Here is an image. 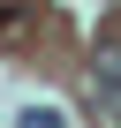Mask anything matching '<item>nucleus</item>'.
Instances as JSON below:
<instances>
[{
	"instance_id": "f257e3e1",
	"label": "nucleus",
	"mask_w": 121,
	"mask_h": 128,
	"mask_svg": "<svg viewBox=\"0 0 121 128\" xmlns=\"http://www.w3.org/2000/svg\"><path fill=\"white\" fill-rule=\"evenodd\" d=\"M91 98L106 113H121V38H98V68H91Z\"/></svg>"
},
{
	"instance_id": "f03ea898",
	"label": "nucleus",
	"mask_w": 121,
	"mask_h": 128,
	"mask_svg": "<svg viewBox=\"0 0 121 128\" xmlns=\"http://www.w3.org/2000/svg\"><path fill=\"white\" fill-rule=\"evenodd\" d=\"M23 128H68V120H60V106H23Z\"/></svg>"
}]
</instances>
